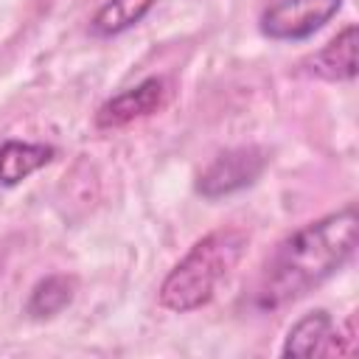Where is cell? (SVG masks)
Segmentation results:
<instances>
[{
    "label": "cell",
    "mask_w": 359,
    "mask_h": 359,
    "mask_svg": "<svg viewBox=\"0 0 359 359\" xmlns=\"http://www.w3.org/2000/svg\"><path fill=\"white\" fill-rule=\"evenodd\" d=\"M356 210L348 205L292 233L264 269L255 292L258 309L286 306L331 278L351 258L356 247Z\"/></svg>",
    "instance_id": "cell-1"
},
{
    "label": "cell",
    "mask_w": 359,
    "mask_h": 359,
    "mask_svg": "<svg viewBox=\"0 0 359 359\" xmlns=\"http://www.w3.org/2000/svg\"><path fill=\"white\" fill-rule=\"evenodd\" d=\"M247 247V236L241 230H213L199 238L188 255L165 275L160 286V303L171 311H194L205 306L216 286L227 278Z\"/></svg>",
    "instance_id": "cell-2"
},
{
    "label": "cell",
    "mask_w": 359,
    "mask_h": 359,
    "mask_svg": "<svg viewBox=\"0 0 359 359\" xmlns=\"http://www.w3.org/2000/svg\"><path fill=\"white\" fill-rule=\"evenodd\" d=\"M269 157L264 149L258 146H241V149H230L224 154H219L202 174L196 182V191L205 199H219L227 194H236L247 185H252L264 168H266Z\"/></svg>",
    "instance_id": "cell-3"
},
{
    "label": "cell",
    "mask_w": 359,
    "mask_h": 359,
    "mask_svg": "<svg viewBox=\"0 0 359 359\" xmlns=\"http://www.w3.org/2000/svg\"><path fill=\"white\" fill-rule=\"evenodd\" d=\"M342 0H275L261 14V31L269 39H306L320 31Z\"/></svg>",
    "instance_id": "cell-4"
},
{
    "label": "cell",
    "mask_w": 359,
    "mask_h": 359,
    "mask_svg": "<svg viewBox=\"0 0 359 359\" xmlns=\"http://www.w3.org/2000/svg\"><path fill=\"white\" fill-rule=\"evenodd\" d=\"M163 101H165V81L163 79H143L140 84L104 101L95 112V123L101 129H118V126H126L137 118L157 112L163 107Z\"/></svg>",
    "instance_id": "cell-5"
},
{
    "label": "cell",
    "mask_w": 359,
    "mask_h": 359,
    "mask_svg": "<svg viewBox=\"0 0 359 359\" xmlns=\"http://www.w3.org/2000/svg\"><path fill=\"white\" fill-rule=\"evenodd\" d=\"M331 351H337V334H334L331 314L323 309L300 317L289 328L286 345H283V356H320Z\"/></svg>",
    "instance_id": "cell-6"
},
{
    "label": "cell",
    "mask_w": 359,
    "mask_h": 359,
    "mask_svg": "<svg viewBox=\"0 0 359 359\" xmlns=\"http://www.w3.org/2000/svg\"><path fill=\"white\" fill-rule=\"evenodd\" d=\"M311 70L328 81H351L356 76V25L342 28L311 59Z\"/></svg>",
    "instance_id": "cell-7"
},
{
    "label": "cell",
    "mask_w": 359,
    "mask_h": 359,
    "mask_svg": "<svg viewBox=\"0 0 359 359\" xmlns=\"http://www.w3.org/2000/svg\"><path fill=\"white\" fill-rule=\"evenodd\" d=\"M50 160H53V149L45 143L6 140L0 146V185H17Z\"/></svg>",
    "instance_id": "cell-8"
},
{
    "label": "cell",
    "mask_w": 359,
    "mask_h": 359,
    "mask_svg": "<svg viewBox=\"0 0 359 359\" xmlns=\"http://www.w3.org/2000/svg\"><path fill=\"white\" fill-rule=\"evenodd\" d=\"M154 3L157 0H107L98 8V14L93 17L90 28L95 36H115V34L137 25Z\"/></svg>",
    "instance_id": "cell-9"
},
{
    "label": "cell",
    "mask_w": 359,
    "mask_h": 359,
    "mask_svg": "<svg viewBox=\"0 0 359 359\" xmlns=\"http://www.w3.org/2000/svg\"><path fill=\"white\" fill-rule=\"evenodd\" d=\"M76 297V278L73 275H48L39 280L28 297V314L31 317H53L62 309H67Z\"/></svg>",
    "instance_id": "cell-10"
}]
</instances>
